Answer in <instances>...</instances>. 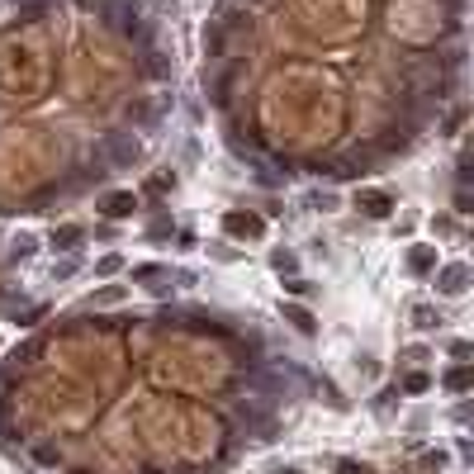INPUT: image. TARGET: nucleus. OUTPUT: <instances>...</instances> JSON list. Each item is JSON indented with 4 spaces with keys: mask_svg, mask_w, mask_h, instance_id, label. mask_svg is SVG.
Masks as SVG:
<instances>
[{
    "mask_svg": "<svg viewBox=\"0 0 474 474\" xmlns=\"http://www.w3.org/2000/svg\"><path fill=\"white\" fill-rule=\"evenodd\" d=\"M356 209L366 213V218H389L394 213V199L384 190H356Z\"/></svg>",
    "mask_w": 474,
    "mask_h": 474,
    "instance_id": "1",
    "label": "nucleus"
},
{
    "mask_svg": "<svg viewBox=\"0 0 474 474\" xmlns=\"http://www.w3.org/2000/svg\"><path fill=\"white\" fill-rule=\"evenodd\" d=\"M470 280H474V270H470L465 261L441 265V275H436V285H441V294H465V290H470Z\"/></svg>",
    "mask_w": 474,
    "mask_h": 474,
    "instance_id": "2",
    "label": "nucleus"
},
{
    "mask_svg": "<svg viewBox=\"0 0 474 474\" xmlns=\"http://www.w3.org/2000/svg\"><path fill=\"white\" fill-rule=\"evenodd\" d=\"M223 228H228V233L233 237H261L265 233V218H256V213H228V218H223Z\"/></svg>",
    "mask_w": 474,
    "mask_h": 474,
    "instance_id": "3",
    "label": "nucleus"
},
{
    "mask_svg": "<svg viewBox=\"0 0 474 474\" xmlns=\"http://www.w3.org/2000/svg\"><path fill=\"white\" fill-rule=\"evenodd\" d=\"M100 209H105V218H129V213L138 209V195H133V190H119V195H105V199H100Z\"/></svg>",
    "mask_w": 474,
    "mask_h": 474,
    "instance_id": "4",
    "label": "nucleus"
},
{
    "mask_svg": "<svg viewBox=\"0 0 474 474\" xmlns=\"http://www.w3.org/2000/svg\"><path fill=\"white\" fill-rule=\"evenodd\" d=\"M280 313H285V322H294L304 337H313V332H318V322H313V313H309V309H299V304H280Z\"/></svg>",
    "mask_w": 474,
    "mask_h": 474,
    "instance_id": "5",
    "label": "nucleus"
},
{
    "mask_svg": "<svg viewBox=\"0 0 474 474\" xmlns=\"http://www.w3.org/2000/svg\"><path fill=\"white\" fill-rule=\"evenodd\" d=\"M105 152H109L114 161H138V142H133V138H124V133H114V138L105 142Z\"/></svg>",
    "mask_w": 474,
    "mask_h": 474,
    "instance_id": "6",
    "label": "nucleus"
},
{
    "mask_svg": "<svg viewBox=\"0 0 474 474\" xmlns=\"http://www.w3.org/2000/svg\"><path fill=\"white\" fill-rule=\"evenodd\" d=\"M408 270H413V275L436 270V247H413V252H408Z\"/></svg>",
    "mask_w": 474,
    "mask_h": 474,
    "instance_id": "7",
    "label": "nucleus"
},
{
    "mask_svg": "<svg viewBox=\"0 0 474 474\" xmlns=\"http://www.w3.org/2000/svg\"><path fill=\"white\" fill-rule=\"evenodd\" d=\"M446 389H450V394H465V389H474V366H450V370H446Z\"/></svg>",
    "mask_w": 474,
    "mask_h": 474,
    "instance_id": "8",
    "label": "nucleus"
},
{
    "mask_svg": "<svg viewBox=\"0 0 474 474\" xmlns=\"http://www.w3.org/2000/svg\"><path fill=\"white\" fill-rule=\"evenodd\" d=\"M81 237H85V233H81L76 223H62V228H53V247H76Z\"/></svg>",
    "mask_w": 474,
    "mask_h": 474,
    "instance_id": "9",
    "label": "nucleus"
},
{
    "mask_svg": "<svg viewBox=\"0 0 474 474\" xmlns=\"http://www.w3.org/2000/svg\"><path fill=\"white\" fill-rule=\"evenodd\" d=\"M413 322H418L422 332H427V327H436V322H441V318L432 313V309H427V304H418V309H413Z\"/></svg>",
    "mask_w": 474,
    "mask_h": 474,
    "instance_id": "10",
    "label": "nucleus"
},
{
    "mask_svg": "<svg viewBox=\"0 0 474 474\" xmlns=\"http://www.w3.org/2000/svg\"><path fill=\"white\" fill-rule=\"evenodd\" d=\"M403 389H408V394H427V389H432V379H427V375H408V379H403Z\"/></svg>",
    "mask_w": 474,
    "mask_h": 474,
    "instance_id": "11",
    "label": "nucleus"
},
{
    "mask_svg": "<svg viewBox=\"0 0 474 474\" xmlns=\"http://www.w3.org/2000/svg\"><path fill=\"white\" fill-rule=\"evenodd\" d=\"M270 265H275V270H280V275H285V270H294V252H275V256H270Z\"/></svg>",
    "mask_w": 474,
    "mask_h": 474,
    "instance_id": "12",
    "label": "nucleus"
},
{
    "mask_svg": "<svg viewBox=\"0 0 474 474\" xmlns=\"http://www.w3.org/2000/svg\"><path fill=\"white\" fill-rule=\"evenodd\" d=\"M28 252H33V237H15V247H10V256H15V261H19V256H28Z\"/></svg>",
    "mask_w": 474,
    "mask_h": 474,
    "instance_id": "13",
    "label": "nucleus"
},
{
    "mask_svg": "<svg viewBox=\"0 0 474 474\" xmlns=\"http://www.w3.org/2000/svg\"><path fill=\"white\" fill-rule=\"evenodd\" d=\"M337 474H375V470L361 465V460H337Z\"/></svg>",
    "mask_w": 474,
    "mask_h": 474,
    "instance_id": "14",
    "label": "nucleus"
},
{
    "mask_svg": "<svg viewBox=\"0 0 474 474\" xmlns=\"http://www.w3.org/2000/svg\"><path fill=\"white\" fill-rule=\"evenodd\" d=\"M161 275H166L161 265H138V270H133V280H161Z\"/></svg>",
    "mask_w": 474,
    "mask_h": 474,
    "instance_id": "15",
    "label": "nucleus"
},
{
    "mask_svg": "<svg viewBox=\"0 0 474 474\" xmlns=\"http://www.w3.org/2000/svg\"><path fill=\"white\" fill-rule=\"evenodd\" d=\"M285 290H290V294H299V299H304V294H313V285H309V280H290Z\"/></svg>",
    "mask_w": 474,
    "mask_h": 474,
    "instance_id": "16",
    "label": "nucleus"
},
{
    "mask_svg": "<svg viewBox=\"0 0 474 474\" xmlns=\"http://www.w3.org/2000/svg\"><path fill=\"white\" fill-rule=\"evenodd\" d=\"M119 265H124V261H119V256H100V275H114Z\"/></svg>",
    "mask_w": 474,
    "mask_h": 474,
    "instance_id": "17",
    "label": "nucleus"
},
{
    "mask_svg": "<svg viewBox=\"0 0 474 474\" xmlns=\"http://www.w3.org/2000/svg\"><path fill=\"white\" fill-rule=\"evenodd\" d=\"M455 204H460V213H474V199H470V195H460Z\"/></svg>",
    "mask_w": 474,
    "mask_h": 474,
    "instance_id": "18",
    "label": "nucleus"
}]
</instances>
